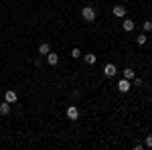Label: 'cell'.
I'll list each match as a JSON object with an SVG mask.
<instances>
[{"mask_svg": "<svg viewBox=\"0 0 152 150\" xmlns=\"http://www.w3.org/2000/svg\"><path fill=\"white\" fill-rule=\"evenodd\" d=\"M116 73H118V69H116L114 63H107V65L104 67V75H105V77H114Z\"/></svg>", "mask_w": 152, "mask_h": 150, "instance_id": "cell-2", "label": "cell"}, {"mask_svg": "<svg viewBox=\"0 0 152 150\" xmlns=\"http://www.w3.org/2000/svg\"><path fill=\"white\" fill-rule=\"evenodd\" d=\"M95 59H97V57H95L94 53H87V55H85V63H89V65H94V63H95Z\"/></svg>", "mask_w": 152, "mask_h": 150, "instance_id": "cell-12", "label": "cell"}, {"mask_svg": "<svg viewBox=\"0 0 152 150\" xmlns=\"http://www.w3.org/2000/svg\"><path fill=\"white\" fill-rule=\"evenodd\" d=\"M124 79H130V81L134 79V69H130V67L124 69Z\"/></svg>", "mask_w": 152, "mask_h": 150, "instance_id": "cell-11", "label": "cell"}, {"mask_svg": "<svg viewBox=\"0 0 152 150\" xmlns=\"http://www.w3.org/2000/svg\"><path fill=\"white\" fill-rule=\"evenodd\" d=\"M71 57H73V59H79V57H81V51H79V49H73V51H71Z\"/></svg>", "mask_w": 152, "mask_h": 150, "instance_id": "cell-15", "label": "cell"}, {"mask_svg": "<svg viewBox=\"0 0 152 150\" xmlns=\"http://www.w3.org/2000/svg\"><path fill=\"white\" fill-rule=\"evenodd\" d=\"M114 16H118V18L126 16V6H114Z\"/></svg>", "mask_w": 152, "mask_h": 150, "instance_id": "cell-6", "label": "cell"}, {"mask_svg": "<svg viewBox=\"0 0 152 150\" xmlns=\"http://www.w3.org/2000/svg\"><path fill=\"white\" fill-rule=\"evenodd\" d=\"M67 118H69V120H77V118H79V110H77L75 105L67 108Z\"/></svg>", "mask_w": 152, "mask_h": 150, "instance_id": "cell-4", "label": "cell"}, {"mask_svg": "<svg viewBox=\"0 0 152 150\" xmlns=\"http://www.w3.org/2000/svg\"><path fill=\"white\" fill-rule=\"evenodd\" d=\"M146 146L152 148V134H150V136H146Z\"/></svg>", "mask_w": 152, "mask_h": 150, "instance_id": "cell-17", "label": "cell"}, {"mask_svg": "<svg viewBox=\"0 0 152 150\" xmlns=\"http://www.w3.org/2000/svg\"><path fill=\"white\" fill-rule=\"evenodd\" d=\"M132 85H142V79L140 77H134V79H132Z\"/></svg>", "mask_w": 152, "mask_h": 150, "instance_id": "cell-16", "label": "cell"}, {"mask_svg": "<svg viewBox=\"0 0 152 150\" xmlns=\"http://www.w3.org/2000/svg\"><path fill=\"white\" fill-rule=\"evenodd\" d=\"M0 114H2V116H8V114H10V104H8V102L0 104Z\"/></svg>", "mask_w": 152, "mask_h": 150, "instance_id": "cell-9", "label": "cell"}, {"mask_svg": "<svg viewBox=\"0 0 152 150\" xmlns=\"http://www.w3.org/2000/svg\"><path fill=\"white\" fill-rule=\"evenodd\" d=\"M130 87H132V83H130V79H120V83H118V89L122 93H128Z\"/></svg>", "mask_w": 152, "mask_h": 150, "instance_id": "cell-3", "label": "cell"}, {"mask_svg": "<svg viewBox=\"0 0 152 150\" xmlns=\"http://www.w3.org/2000/svg\"><path fill=\"white\" fill-rule=\"evenodd\" d=\"M142 29H144V33H150V31H152V23H148V20L142 23Z\"/></svg>", "mask_w": 152, "mask_h": 150, "instance_id": "cell-14", "label": "cell"}, {"mask_svg": "<svg viewBox=\"0 0 152 150\" xmlns=\"http://www.w3.org/2000/svg\"><path fill=\"white\" fill-rule=\"evenodd\" d=\"M136 43H138V45H146V35H138V37H136Z\"/></svg>", "mask_w": 152, "mask_h": 150, "instance_id": "cell-13", "label": "cell"}, {"mask_svg": "<svg viewBox=\"0 0 152 150\" xmlns=\"http://www.w3.org/2000/svg\"><path fill=\"white\" fill-rule=\"evenodd\" d=\"M122 29H124V31H128V33H132V31H134V23H132L130 18H126V20L122 23Z\"/></svg>", "mask_w": 152, "mask_h": 150, "instance_id": "cell-8", "label": "cell"}, {"mask_svg": "<svg viewBox=\"0 0 152 150\" xmlns=\"http://www.w3.org/2000/svg\"><path fill=\"white\" fill-rule=\"evenodd\" d=\"M39 53H41V55H49V53H51V47H49L47 43H43V45L39 47Z\"/></svg>", "mask_w": 152, "mask_h": 150, "instance_id": "cell-10", "label": "cell"}, {"mask_svg": "<svg viewBox=\"0 0 152 150\" xmlns=\"http://www.w3.org/2000/svg\"><path fill=\"white\" fill-rule=\"evenodd\" d=\"M4 100H6L8 104H14V102H16V91H12V89H8V91L4 93Z\"/></svg>", "mask_w": 152, "mask_h": 150, "instance_id": "cell-5", "label": "cell"}, {"mask_svg": "<svg viewBox=\"0 0 152 150\" xmlns=\"http://www.w3.org/2000/svg\"><path fill=\"white\" fill-rule=\"evenodd\" d=\"M81 16H83V20L94 23V20H95V10L91 8V6H83V8H81Z\"/></svg>", "mask_w": 152, "mask_h": 150, "instance_id": "cell-1", "label": "cell"}, {"mask_svg": "<svg viewBox=\"0 0 152 150\" xmlns=\"http://www.w3.org/2000/svg\"><path fill=\"white\" fill-rule=\"evenodd\" d=\"M47 61H49V65H51V67H55V65L59 63V55H55V53H49V55H47Z\"/></svg>", "mask_w": 152, "mask_h": 150, "instance_id": "cell-7", "label": "cell"}]
</instances>
